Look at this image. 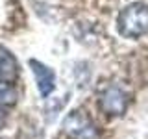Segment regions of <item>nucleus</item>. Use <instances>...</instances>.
<instances>
[{
	"label": "nucleus",
	"mask_w": 148,
	"mask_h": 139,
	"mask_svg": "<svg viewBox=\"0 0 148 139\" xmlns=\"http://www.w3.org/2000/svg\"><path fill=\"white\" fill-rule=\"evenodd\" d=\"M117 30L126 39H139L148 34V6L132 2L120 9L117 17Z\"/></svg>",
	"instance_id": "nucleus-1"
},
{
	"label": "nucleus",
	"mask_w": 148,
	"mask_h": 139,
	"mask_svg": "<svg viewBox=\"0 0 148 139\" xmlns=\"http://www.w3.org/2000/svg\"><path fill=\"white\" fill-rule=\"evenodd\" d=\"M98 108L108 117H122L130 106V95L119 83H109L98 93Z\"/></svg>",
	"instance_id": "nucleus-2"
},
{
	"label": "nucleus",
	"mask_w": 148,
	"mask_h": 139,
	"mask_svg": "<svg viewBox=\"0 0 148 139\" xmlns=\"http://www.w3.org/2000/svg\"><path fill=\"white\" fill-rule=\"evenodd\" d=\"M63 133L71 139H98V128L85 111L74 109L63 120Z\"/></svg>",
	"instance_id": "nucleus-3"
},
{
	"label": "nucleus",
	"mask_w": 148,
	"mask_h": 139,
	"mask_svg": "<svg viewBox=\"0 0 148 139\" xmlns=\"http://www.w3.org/2000/svg\"><path fill=\"white\" fill-rule=\"evenodd\" d=\"M30 67L34 71L37 89H39L41 96H48L56 87V74L50 67H46L45 63L37 61V59H30Z\"/></svg>",
	"instance_id": "nucleus-4"
},
{
	"label": "nucleus",
	"mask_w": 148,
	"mask_h": 139,
	"mask_svg": "<svg viewBox=\"0 0 148 139\" xmlns=\"http://www.w3.org/2000/svg\"><path fill=\"white\" fill-rule=\"evenodd\" d=\"M17 76H18V63L15 56L0 45V82L11 83L15 82Z\"/></svg>",
	"instance_id": "nucleus-5"
},
{
	"label": "nucleus",
	"mask_w": 148,
	"mask_h": 139,
	"mask_svg": "<svg viewBox=\"0 0 148 139\" xmlns=\"http://www.w3.org/2000/svg\"><path fill=\"white\" fill-rule=\"evenodd\" d=\"M17 102V91L8 82H0V108L4 106H13Z\"/></svg>",
	"instance_id": "nucleus-6"
},
{
	"label": "nucleus",
	"mask_w": 148,
	"mask_h": 139,
	"mask_svg": "<svg viewBox=\"0 0 148 139\" xmlns=\"http://www.w3.org/2000/svg\"><path fill=\"white\" fill-rule=\"evenodd\" d=\"M6 120H8V115H6V111L0 108V130L6 126Z\"/></svg>",
	"instance_id": "nucleus-7"
}]
</instances>
